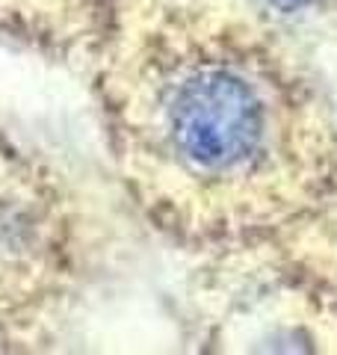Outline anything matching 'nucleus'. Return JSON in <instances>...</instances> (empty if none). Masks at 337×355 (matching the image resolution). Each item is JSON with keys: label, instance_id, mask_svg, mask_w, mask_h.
Wrapping results in <instances>:
<instances>
[{"label": "nucleus", "instance_id": "1", "mask_svg": "<svg viewBox=\"0 0 337 355\" xmlns=\"http://www.w3.org/2000/svg\"><path fill=\"white\" fill-rule=\"evenodd\" d=\"M163 113L175 151L196 169L245 166L266 139V107L254 86L216 65L178 83Z\"/></svg>", "mask_w": 337, "mask_h": 355}, {"label": "nucleus", "instance_id": "2", "mask_svg": "<svg viewBox=\"0 0 337 355\" xmlns=\"http://www.w3.org/2000/svg\"><path fill=\"white\" fill-rule=\"evenodd\" d=\"M278 6H287V9H293V6H305V3H311V0H275Z\"/></svg>", "mask_w": 337, "mask_h": 355}]
</instances>
